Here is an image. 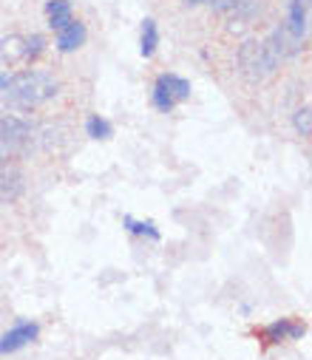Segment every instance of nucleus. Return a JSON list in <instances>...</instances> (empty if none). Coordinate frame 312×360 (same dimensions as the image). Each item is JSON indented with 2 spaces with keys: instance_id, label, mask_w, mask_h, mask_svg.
Wrapping results in <instances>:
<instances>
[{
  "instance_id": "9",
  "label": "nucleus",
  "mask_w": 312,
  "mask_h": 360,
  "mask_svg": "<svg viewBox=\"0 0 312 360\" xmlns=\"http://www.w3.org/2000/svg\"><path fill=\"white\" fill-rule=\"evenodd\" d=\"M46 18H49V29H54V32L65 29L74 20L71 0H49L46 4Z\"/></svg>"
},
{
  "instance_id": "13",
  "label": "nucleus",
  "mask_w": 312,
  "mask_h": 360,
  "mask_svg": "<svg viewBox=\"0 0 312 360\" xmlns=\"http://www.w3.org/2000/svg\"><path fill=\"white\" fill-rule=\"evenodd\" d=\"M123 224H125V230H128V233H134V236H148L151 241H159V230H156V224H154V221H137V219L125 216V219H123Z\"/></svg>"
},
{
  "instance_id": "2",
  "label": "nucleus",
  "mask_w": 312,
  "mask_h": 360,
  "mask_svg": "<svg viewBox=\"0 0 312 360\" xmlns=\"http://www.w3.org/2000/svg\"><path fill=\"white\" fill-rule=\"evenodd\" d=\"M236 65H239V74L250 82H264L275 74L278 68V60L270 54L267 43L264 40H244L236 51Z\"/></svg>"
},
{
  "instance_id": "5",
  "label": "nucleus",
  "mask_w": 312,
  "mask_h": 360,
  "mask_svg": "<svg viewBox=\"0 0 312 360\" xmlns=\"http://www.w3.org/2000/svg\"><path fill=\"white\" fill-rule=\"evenodd\" d=\"M37 335H40V326H37V323H32V321L15 323L4 338H0V354H9V352H18V349L35 343Z\"/></svg>"
},
{
  "instance_id": "8",
  "label": "nucleus",
  "mask_w": 312,
  "mask_h": 360,
  "mask_svg": "<svg viewBox=\"0 0 312 360\" xmlns=\"http://www.w3.org/2000/svg\"><path fill=\"white\" fill-rule=\"evenodd\" d=\"M85 37H88L85 26H82L80 20H71L65 29L57 32V49H60L63 54H71V51H77V49L85 43Z\"/></svg>"
},
{
  "instance_id": "4",
  "label": "nucleus",
  "mask_w": 312,
  "mask_h": 360,
  "mask_svg": "<svg viewBox=\"0 0 312 360\" xmlns=\"http://www.w3.org/2000/svg\"><path fill=\"white\" fill-rule=\"evenodd\" d=\"M264 43H267L270 54H273L278 63H281V60H289V57H295V54H301V51H304V37L292 34L284 23H281V26H275Z\"/></svg>"
},
{
  "instance_id": "14",
  "label": "nucleus",
  "mask_w": 312,
  "mask_h": 360,
  "mask_svg": "<svg viewBox=\"0 0 312 360\" xmlns=\"http://www.w3.org/2000/svg\"><path fill=\"white\" fill-rule=\"evenodd\" d=\"M292 122H295V131L306 139V136L312 134V108H309V105L298 108V111H295V117H292Z\"/></svg>"
},
{
  "instance_id": "12",
  "label": "nucleus",
  "mask_w": 312,
  "mask_h": 360,
  "mask_svg": "<svg viewBox=\"0 0 312 360\" xmlns=\"http://www.w3.org/2000/svg\"><path fill=\"white\" fill-rule=\"evenodd\" d=\"M85 134H88L91 139H111V136H114V128H111L108 120H102L99 114H91L88 122H85Z\"/></svg>"
},
{
  "instance_id": "10",
  "label": "nucleus",
  "mask_w": 312,
  "mask_h": 360,
  "mask_svg": "<svg viewBox=\"0 0 312 360\" xmlns=\"http://www.w3.org/2000/svg\"><path fill=\"white\" fill-rule=\"evenodd\" d=\"M23 57H26V37L9 34V37L0 40V63L4 65H12V63H18Z\"/></svg>"
},
{
  "instance_id": "16",
  "label": "nucleus",
  "mask_w": 312,
  "mask_h": 360,
  "mask_svg": "<svg viewBox=\"0 0 312 360\" xmlns=\"http://www.w3.org/2000/svg\"><path fill=\"white\" fill-rule=\"evenodd\" d=\"M207 4L213 6V12L225 15V12H230V9H236V6H239V0H207Z\"/></svg>"
},
{
  "instance_id": "17",
  "label": "nucleus",
  "mask_w": 312,
  "mask_h": 360,
  "mask_svg": "<svg viewBox=\"0 0 312 360\" xmlns=\"http://www.w3.org/2000/svg\"><path fill=\"white\" fill-rule=\"evenodd\" d=\"M185 4H190V6H199V4H207V0H185Z\"/></svg>"
},
{
  "instance_id": "1",
  "label": "nucleus",
  "mask_w": 312,
  "mask_h": 360,
  "mask_svg": "<svg viewBox=\"0 0 312 360\" xmlns=\"http://www.w3.org/2000/svg\"><path fill=\"white\" fill-rule=\"evenodd\" d=\"M4 94L15 105L35 108L60 94V79L49 71H20V74H12V82Z\"/></svg>"
},
{
  "instance_id": "3",
  "label": "nucleus",
  "mask_w": 312,
  "mask_h": 360,
  "mask_svg": "<svg viewBox=\"0 0 312 360\" xmlns=\"http://www.w3.org/2000/svg\"><path fill=\"white\" fill-rule=\"evenodd\" d=\"M190 97V82L179 74H159L156 85H154V105L162 114H170L179 103H185Z\"/></svg>"
},
{
  "instance_id": "15",
  "label": "nucleus",
  "mask_w": 312,
  "mask_h": 360,
  "mask_svg": "<svg viewBox=\"0 0 312 360\" xmlns=\"http://www.w3.org/2000/svg\"><path fill=\"white\" fill-rule=\"evenodd\" d=\"M43 51H46V37H43V34L26 37V57H23V60H37Z\"/></svg>"
},
{
  "instance_id": "6",
  "label": "nucleus",
  "mask_w": 312,
  "mask_h": 360,
  "mask_svg": "<svg viewBox=\"0 0 312 360\" xmlns=\"http://www.w3.org/2000/svg\"><path fill=\"white\" fill-rule=\"evenodd\" d=\"M306 335V323H295L289 318L273 321L270 326H264V340L267 343H281V340H298Z\"/></svg>"
},
{
  "instance_id": "7",
  "label": "nucleus",
  "mask_w": 312,
  "mask_h": 360,
  "mask_svg": "<svg viewBox=\"0 0 312 360\" xmlns=\"http://www.w3.org/2000/svg\"><path fill=\"white\" fill-rule=\"evenodd\" d=\"M284 26L292 34L306 40V34H309V0H289V12H287Z\"/></svg>"
},
{
  "instance_id": "11",
  "label": "nucleus",
  "mask_w": 312,
  "mask_h": 360,
  "mask_svg": "<svg viewBox=\"0 0 312 360\" xmlns=\"http://www.w3.org/2000/svg\"><path fill=\"white\" fill-rule=\"evenodd\" d=\"M159 49V26L154 18L142 20V34H139V54L142 57H154Z\"/></svg>"
}]
</instances>
